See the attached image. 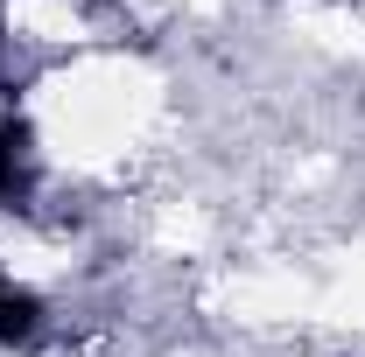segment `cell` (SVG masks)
Here are the masks:
<instances>
[{"mask_svg":"<svg viewBox=\"0 0 365 357\" xmlns=\"http://www.w3.org/2000/svg\"><path fill=\"white\" fill-rule=\"evenodd\" d=\"M29 182H36L29 127H21V119H7V127H0V203H21V196H29Z\"/></svg>","mask_w":365,"mask_h":357,"instance_id":"obj_1","label":"cell"},{"mask_svg":"<svg viewBox=\"0 0 365 357\" xmlns=\"http://www.w3.org/2000/svg\"><path fill=\"white\" fill-rule=\"evenodd\" d=\"M36 322H43L36 294H29V287H14V280L0 273V343H29V336H36Z\"/></svg>","mask_w":365,"mask_h":357,"instance_id":"obj_2","label":"cell"}]
</instances>
